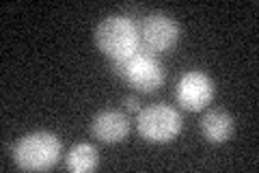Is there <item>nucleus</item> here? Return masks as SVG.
<instances>
[{"label": "nucleus", "instance_id": "6", "mask_svg": "<svg viewBox=\"0 0 259 173\" xmlns=\"http://www.w3.org/2000/svg\"><path fill=\"white\" fill-rule=\"evenodd\" d=\"M177 104L188 113H199L207 109L214 100V82L207 74L192 70L186 72L175 87Z\"/></svg>", "mask_w": 259, "mask_h": 173}, {"label": "nucleus", "instance_id": "7", "mask_svg": "<svg viewBox=\"0 0 259 173\" xmlns=\"http://www.w3.org/2000/svg\"><path fill=\"white\" fill-rule=\"evenodd\" d=\"M130 132V121L119 111H100L91 119V134L102 143H121Z\"/></svg>", "mask_w": 259, "mask_h": 173}, {"label": "nucleus", "instance_id": "5", "mask_svg": "<svg viewBox=\"0 0 259 173\" xmlns=\"http://www.w3.org/2000/svg\"><path fill=\"white\" fill-rule=\"evenodd\" d=\"M139 35H141L145 50H149L151 54H160V52H168L177 44V39L182 35V28L171 15L156 11L145 18Z\"/></svg>", "mask_w": 259, "mask_h": 173}, {"label": "nucleus", "instance_id": "2", "mask_svg": "<svg viewBox=\"0 0 259 173\" xmlns=\"http://www.w3.org/2000/svg\"><path fill=\"white\" fill-rule=\"evenodd\" d=\"M63 143L54 132H30L13 147V160L24 171H48L61 160Z\"/></svg>", "mask_w": 259, "mask_h": 173}, {"label": "nucleus", "instance_id": "4", "mask_svg": "<svg viewBox=\"0 0 259 173\" xmlns=\"http://www.w3.org/2000/svg\"><path fill=\"white\" fill-rule=\"evenodd\" d=\"M184 128V119L177 109L168 104H151L136 117V130L147 143L166 145L177 139Z\"/></svg>", "mask_w": 259, "mask_h": 173}, {"label": "nucleus", "instance_id": "3", "mask_svg": "<svg viewBox=\"0 0 259 173\" xmlns=\"http://www.w3.org/2000/svg\"><path fill=\"white\" fill-rule=\"evenodd\" d=\"M110 67L119 78H123L143 93L158 91L166 78L162 63L145 48H139L132 56H127L123 61H110Z\"/></svg>", "mask_w": 259, "mask_h": 173}, {"label": "nucleus", "instance_id": "1", "mask_svg": "<svg viewBox=\"0 0 259 173\" xmlns=\"http://www.w3.org/2000/svg\"><path fill=\"white\" fill-rule=\"evenodd\" d=\"M95 46L110 61H123L141 48L136 24L125 15H108L95 26Z\"/></svg>", "mask_w": 259, "mask_h": 173}, {"label": "nucleus", "instance_id": "9", "mask_svg": "<svg viewBox=\"0 0 259 173\" xmlns=\"http://www.w3.org/2000/svg\"><path fill=\"white\" fill-rule=\"evenodd\" d=\"M65 167L74 173H89L100 167V152L91 143H78L65 156Z\"/></svg>", "mask_w": 259, "mask_h": 173}, {"label": "nucleus", "instance_id": "10", "mask_svg": "<svg viewBox=\"0 0 259 173\" xmlns=\"http://www.w3.org/2000/svg\"><path fill=\"white\" fill-rule=\"evenodd\" d=\"M123 106H125V109H127L130 113H136V115H139V113L143 111V109H141V102H139V97H134V95H132V97L127 95L125 100H123Z\"/></svg>", "mask_w": 259, "mask_h": 173}, {"label": "nucleus", "instance_id": "8", "mask_svg": "<svg viewBox=\"0 0 259 173\" xmlns=\"http://www.w3.org/2000/svg\"><path fill=\"white\" fill-rule=\"evenodd\" d=\"M236 121L227 111H207L201 117V136L212 145H223L233 136Z\"/></svg>", "mask_w": 259, "mask_h": 173}]
</instances>
